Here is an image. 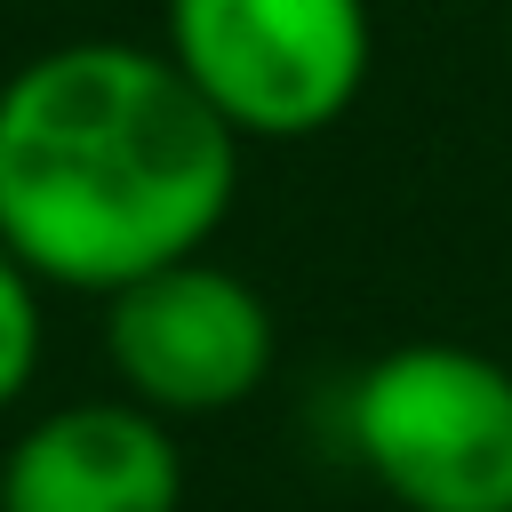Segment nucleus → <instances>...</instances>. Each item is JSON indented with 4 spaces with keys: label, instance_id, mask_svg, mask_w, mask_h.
<instances>
[{
    "label": "nucleus",
    "instance_id": "nucleus-7",
    "mask_svg": "<svg viewBox=\"0 0 512 512\" xmlns=\"http://www.w3.org/2000/svg\"><path fill=\"white\" fill-rule=\"evenodd\" d=\"M504 56H512V16H504Z\"/></svg>",
    "mask_w": 512,
    "mask_h": 512
},
{
    "label": "nucleus",
    "instance_id": "nucleus-6",
    "mask_svg": "<svg viewBox=\"0 0 512 512\" xmlns=\"http://www.w3.org/2000/svg\"><path fill=\"white\" fill-rule=\"evenodd\" d=\"M40 360H48V288H40V280L8 256V240H0V416L32 392Z\"/></svg>",
    "mask_w": 512,
    "mask_h": 512
},
{
    "label": "nucleus",
    "instance_id": "nucleus-5",
    "mask_svg": "<svg viewBox=\"0 0 512 512\" xmlns=\"http://www.w3.org/2000/svg\"><path fill=\"white\" fill-rule=\"evenodd\" d=\"M0 512H184L176 424L128 392L40 408L0 448Z\"/></svg>",
    "mask_w": 512,
    "mask_h": 512
},
{
    "label": "nucleus",
    "instance_id": "nucleus-1",
    "mask_svg": "<svg viewBox=\"0 0 512 512\" xmlns=\"http://www.w3.org/2000/svg\"><path fill=\"white\" fill-rule=\"evenodd\" d=\"M240 152L160 40H56L0 80V240L40 288L112 296L224 232Z\"/></svg>",
    "mask_w": 512,
    "mask_h": 512
},
{
    "label": "nucleus",
    "instance_id": "nucleus-4",
    "mask_svg": "<svg viewBox=\"0 0 512 512\" xmlns=\"http://www.w3.org/2000/svg\"><path fill=\"white\" fill-rule=\"evenodd\" d=\"M272 360H280V320L264 288L216 264L208 248L104 296V368L136 408L168 424L248 408L272 384Z\"/></svg>",
    "mask_w": 512,
    "mask_h": 512
},
{
    "label": "nucleus",
    "instance_id": "nucleus-3",
    "mask_svg": "<svg viewBox=\"0 0 512 512\" xmlns=\"http://www.w3.org/2000/svg\"><path fill=\"white\" fill-rule=\"evenodd\" d=\"M160 48L240 144L328 136L376 72L368 0H160Z\"/></svg>",
    "mask_w": 512,
    "mask_h": 512
},
{
    "label": "nucleus",
    "instance_id": "nucleus-2",
    "mask_svg": "<svg viewBox=\"0 0 512 512\" xmlns=\"http://www.w3.org/2000/svg\"><path fill=\"white\" fill-rule=\"evenodd\" d=\"M344 448L400 512H512V368L408 336L344 384Z\"/></svg>",
    "mask_w": 512,
    "mask_h": 512
}]
</instances>
